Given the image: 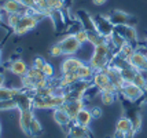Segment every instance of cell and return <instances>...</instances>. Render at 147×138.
Masks as SVG:
<instances>
[{
    "label": "cell",
    "mask_w": 147,
    "mask_h": 138,
    "mask_svg": "<svg viewBox=\"0 0 147 138\" xmlns=\"http://www.w3.org/2000/svg\"><path fill=\"white\" fill-rule=\"evenodd\" d=\"M91 111V115H92V119H100L103 115V111L100 106H92L90 109Z\"/></svg>",
    "instance_id": "cell-37"
},
{
    "label": "cell",
    "mask_w": 147,
    "mask_h": 138,
    "mask_svg": "<svg viewBox=\"0 0 147 138\" xmlns=\"http://www.w3.org/2000/svg\"><path fill=\"white\" fill-rule=\"evenodd\" d=\"M0 58H1V48H0Z\"/></svg>",
    "instance_id": "cell-45"
},
{
    "label": "cell",
    "mask_w": 147,
    "mask_h": 138,
    "mask_svg": "<svg viewBox=\"0 0 147 138\" xmlns=\"http://www.w3.org/2000/svg\"><path fill=\"white\" fill-rule=\"evenodd\" d=\"M113 138H125V134H122V133H120V131H117V130H115Z\"/></svg>",
    "instance_id": "cell-40"
},
{
    "label": "cell",
    "mask_w": 147,
    "mask_h": 138,
    "mask_svg": "<svg viewBox=\"0 0 147 138\" xmlns=\"http://www.w3.org/2000/svg\"><path fill=\"white\" fill-rule=\"evenodd\" d=\"M63 111L70 116V119L74 122L76 116L78 115V112L84 108V99H73V101H66L63 104Z\"/></svg>",
    "instance_id": "cell-16"
},
{
    "label": "cell",
    "mask_w": 147,
    "mask_h": 138,
    "mask_svg": "<svg viewBox=\"0 0 147 138\" xmlns=\"http://www.w3.org/2000/svg\"><path fill=\"white\" fill-rule=\"evenodd\" d=\"M129 64L134 66L135 69L140 71V72H147V54L140 51V50H135L132 57L128 59Z\"/></svg>",
    "instance_id": "cell-14"
},
{
    "label": "cell",
    "mask_w": 147,
    "mask_h": 138,
    "mask_svg": "<svg viewBox=\"0 0 147 138\" xmlns=\"http://www.w3.org/2000/svg\"><path fill=\"white\" fill-rule=\"evenodd\" d=\"M19 1H21L25 7H28L29 10H34V11H36V8H34V6H36L34 0H19Z\"/></svg>",
    "instance_id": "cell-38"
},
{
    "label": "cell",
    "mask_w": 147,
    "mask_h": 138,
    "mask_svg": "<svg viewBox=\"0 0 147 138\" xmlns=\"http://www.w3.org/2000/svg\"><path fill=\"white\" fill-rule=\"evenodd\" d=\"M105 71H106L107 76H109L110 83L114 86L115 88H117V91H118V90L121 88V86L125 83V82H124V79H122V76H121L120 69H117L115 66H113L111 64H109V65L105 68Z\"/></svg>",
    "instance_id": "cell-15"
},
{
    "label": "cell",
    "mask_w": 147,
    "mask_h": 138,
    "mask_svg": "<svg viewBox=\"0 0 147 138\" xmlns=\"http://www.w3.org/2000/svg\"><path fill=\"white\" fill-rule=\"evenodd\" d=\"M44 64H45V59L43 58V57H40V55H36L34 57V59H33V65L32 66H34L36 69H43V66H44Z\"/></svg>",
    "instance_id": "cell-35"
},
{
    "label": "cell",
    "mask_w": 147,
    "mask_h": 138,
    "mask_svg": "<svg viewBox=\"0 0 147 138\" xmlns=\"http://www.w3.org/2000/svg\"><path fill=\"white\" fill-rule=\"evenodd\" d=\"M92 84L95 86L99 91H109V92H118L117 88L110 83V79L107 76L106 71H95L94 76H92Z\"/></svg>",
    "instance_id": "cell-5"
},
{
    "label": "cell",
    "mask_w": 147,
    "mask_h": 138,
    "mask_svg": "<svg viewBox=\"0 0 147 138\" xmlns=\"http://www.w3.org/2000/svg\"><path fill=\"white\" fill-rule=\"evenodd\" d=\"M135 50H136V48H135V47L132 46L131 43H125V44H124V46L121 47V50H120L118 53L121 54V55L124 57V58L129 59L131 57H132V54L135 53Z\"/></svg>",
    "instance_id": "cell-28"
},
{
    "label": "cell",
    "mask_w": 147,
    "mask_h": 138,
    "mask_svg": "<svg viewBox=\"0 0 147 138\" xmlns=\"http://www.w3.org/2000/svg\"><path fill=\"white\" fill-rule=\"evenodd\" d=\"M66 138H90L88 127L78 126L73 122L70 124V127L67 128V137Z\"/></svg>",
    "instance_id": "cell-21"
},
{
    "label": "cell",
    "mask_w": 147,
    "mask_h": 138,
    "mask_svg": "<svg viewBox=\"0 0 147 138\" xmlns=\"http://www.w3.org/2000/svg\"><path fill=\"white\" fill-rule=\"evenodd\" d=\"M41 72L44 73V76H45V77H47L48 80L52 79V77H54V75H55L54 66H52L50 62H47V61H45V64H44V66H43V69H41Z\"/></svg>",
    "instance_id": "cell-30"
},
{
    "label": "cell",
    "mask_w": 147,
    "mask_h": 138,
    "mask_svg": "<svg viewBox=\"0 0 147 138\" xmlns=\"http://www.w3.org/2000/svg\"><path fill=\"white\" fill-rule=\"evenodd\" d=\"M21 17H22L21 14H7V25H8V28L14 29L18 25Z\"/></svg>",
    "instance_id": "cell-29"
},
{
    "label": "cell",
    "mask_w": 147,
    "mask_h": 138,
    "mask_svg": "<svg viewBox=\"0 0 147 138\" xmlns=\"http://www.w3.org/2000/svg\"><path fill=\"white\" fill-rule=\"evenodd\" d=\"M45 17L44 14L41 13H36V14H25V15H22L21 17V20H19L18 25L13 29V32L17 35V36H22V35H25L28 33L29 31H32L33 28H36L40 20Z\"/></svg>",
    "instance_id": "cell-3"
},
{
    "label": "cell",
    "mask_w": 147,
    "mask_h": 138,
    "mask_svg": "<svg viewBox=\"0 0 147 138\" xmlns=\"http://www.w3.org/2000/svg\"><path fill=\"white\" fill-rule=\"evenodd\" d=\"M122 105H124V116L131 120L132 128L138 133L142 127V115H140V105L139 102H131L128 99L122 98Z\"/></svg>",
    "instance_id": "cell-4"
},
{
    "label": "cell",
    "mask_w": 147,
    "mask_h": 138,
    "mask_svg": "<svg viewBox=\"0 0 147 138\" xmlns=\"http://www.w3.org/2000/svg\"><path fill=\"white\" fill-rule=\"evenodd\" d=\"M7 66H8V69H10L14 75H17L19 77H24L26 73H28V69H29V66L25 64V61L21 58L11 59V61L7 64Z\"/></svg>",
    "instance_id": "cell-18"
},
{
    "label": "cell",
    "mask_w": 147,
    "mask_h": 138,
    "mask_svg": "<svg viewBox=\"0 0 147 138\" xmlns=\"http://www.w3.org/2000/svg\"><path fill=\"white\" fill-rule=\"evenodd\" d=\"M117 94H118V92H109V91L100 92V99H102L103 105H111L115 99H117Z\"/></svg>",
    "instance_id": "cell-26"
},
{
    "label": "cell",
    "mask_w": 147,
    "mask_h": 138,
    "mask_svg": "<svg viewBox=\"0 0 147 138\" xmlns=\"http://www.w3.org/2000/svg\"><path fill=\"white\" fill-rule=\"evenodd\" d=\"M143 97H142L140 99H139V101H138V102H139V105H144V104H146L147 102V83H146V86H144V87H143Z\"/></svg>",
    "instance_id": "cell-39"
},
{
    "label": "cell",
    "mask_w": 147,
    "mask_h": 138,
    "mask_svg": "<svg viewBox=\"0 0 147 138\" xmlns=\"http://www.w3.org/2000/svg\"><path fill=\"white\" fill-rule=\"evenodd\" d=\"M3 24V10H1V6H0V25Z\"/></svg>",
    "instance_id": "cell-43"
},
{
    "label": "cell",
    "mask_w": 147,
    "mask_h": 138,
    "mask_svg": "<svg viewBox=\"0 0 147 138\" xmlns=\"http://www.w3.org/2000/svg\"><path fill=\"white\" fill-rule=\"evenodd\" d=\"M113 55V50L110 48L109 43H102L94 47L92 57L90 58V65L94 71H103L110 64V57Z\"/></svg>",
    "instance_id": "cell-1"
},
{
    "label": "cell",
    "mask_w": 147,
    "mask_h": 138,
    "mask_svg": "<svg viewBox=\"0 0 147 138\" xmlns=\"http://www.w3.org/2000/svg\"><path fill=\"white\" fill-rule=\"evenodd\" d=\"M76 17L78 22L81 24V28L87 33H94V32H98L95 28V22H94V17L88 14V11L85 10H77L76 13Z\"/></svg>",
    "instance_id": "cell-12"
},
{
    "label": "cell",
    "mask_w": 147,
    "mask_h": 138,
    "mask_svg": "<svg viewBox=\"0 0 147 138\" xmlns=\"http://www.w3.org/2000/svg\"><path fill=\"white\" fill-rule=\"evenodd\" d=\"M50 54H51L52 57H61V55H63L62 48H61V46H59V43H55V44L50 48Z\"/></svg>",
    "instance_id": "cell-36"
},
{
    "label": "cell",
    "mask_w": 147,
    "mask_h": 138,
    "mask_svg": "<svg viewBox=\"0 0 147 138\" xmlns=\"http://www.w3.org/2000/svg\"><path fill=\"white\" fill-rule=\"evenodd\" d=\"M4 82H6L4 75H3V73H0V87H3V86H4Z\"/></svg>",
    "instance_id": "cell-42"
},
{
    "label": "cell",
    "mask_w": 147,
    "mask_h": 138,
    "mask_svg": "<svg viewBox=\"0 0 147 138\" xmlns=\"http://www.w3.org/2000/svg\"><path fill=\"white\" fill-rule=\"evenodd\" d=\"M52 118L55 120V123L59 124L62 128H65V130H67V128L70 127V124L73 123V120H71L70 116L63 111V108H57V109H54Z\"/></svg>",
    "instance_id": "cell-19"
},
{
    "label": "cell",
    "mask_w": 147,
    "mask_h": 138,
    "mask_svg": "<svg viewBox=\"0 0 147 138\" xmlns=\"http://www.w3.org/2000/svg\"><path fill=\"white\" fill-rule=\"evenodd\" d=\"M0 135H1V122H0Z\"/></svg>",
    "instance_id": "cell-44"
},
{
    "label": "cell",
    "mask_w": 147,
    "mask_h": 138,
    "mask_svg": "<svg viewBox=\"0 0 147 138\" xmlns=\"http://www.w3.org/2000/svg\"><path fill=\"white\" fill-rule=\"evenodd\" d=\"M58 43H59V46L62 48L63 55H66V57L74 55V54L80 50V47H81V44H80V43L77 41V39L74 37V35H67V36H65L62 40H59Z\"/></svg>",
    "instance_id": "cell-10"
},
{
    "label": "cell",
    "mask_w": 147,
    "mask_h": 138,
    "mask_svg": "<svg viewBox=\"0 0 147 138\" xmlns=\"http://www.w3.org/2000/svg\"><path fill=\"white\" fill-rule=\"evenodd\" d=\"M74 37H76L77 41H78L81 46H83L84 43H87V41H88V35H87V32L84 31L83 28H81L80 31H77V32L74 33Z\"/></svg>",
    "instance_id": "cell-32"
},
{
    "label": "cell",
    "mask_w": 147,
    "mask_h": 138,
    "mask_svg": "<svg viewBox=\"0 0 147 138\" xmlns=\"http://www.w3.org/2000/svg\"><path fill=\"white\" fill-rule=\"evenodd\" d=\"M33 97V109H57V108H62L63 104L66 102L63 92H55L48 97H40V95H34Z\"/></svg>",
    "instance_id": "cell-2"
},
{
    "label": "cell",
    "mask_w": 147,
    "mask_h": 138,
    "mask_svg": "<svg viewBox=\"0 0 147 138\" xmlns=\"http://www.w3.org/2000/svg\"><path fill=\"white\" fill-rule=\"evenodd\" d=\"M92 3L95 4V6H102L106 3V0H92Z\"/></svg>",
    "instance_id": "cell-41"
},
{
    "label": "cell",
    "mask_w": 147,
    "mask_h": 138,
    "mask_svg": "<svg viewBox=\"0 0 147 138\" xmlns=\"http://www.w3.org/2000/svg\"><path fill=\"white\" fill-rule=\"evenodd\" d=\"M14 108H17L14 99H8V101H1L0 102V111H10V109H14Z\"/></svg>",
    "instance_id": "cell-34"
},
{
    "label": "cell",
    "mask_w": 147,
    "mask_h": 138,
    "mask_svg": "<svg viewBox=\"0 0 147 138\" xmlns=\"http://www.w3.org/2000/svg\"><path fill=\"white\" fill-rule=\"evenodd\" d=\"M143 88L139 86L134 84V83H124L121 88L118 90V94L121 95L124 99H128L131 102H138L139 99L143 97Z\"/></svg>",
    "instance_id": "cell-6"
},
{
    "label": "cell",
    "mask_w": 147,
    "mask_h": 138,
    "mask_svg": "<svg viewBox=\"0 0 147 138\" xmlns=\"http://www.w3.org/2000/svg\"><path fill=\"white\" fill-rule=\"evenodd\" d=\"M47 6L50 10H62L65 6V0H47Z\"/></svg>",
    "instance_id": "cell-31"
},
{
    "label": "cell",
    "mask_w": 147,
    "mask_h": 138,
    "mask_svg": "<svg viewBox=\"0 0 147 138\" xmlns=\"http://www.w3.org/2000/svg\"><path fill=\"white\" fill-rule=\"evenodd\" d=\"M19 90H21V88H10V87H6V86L0 87V102H1V101L13 99Z\"/></svg>",
    "instance_id": "cell-25"
},
{
    "label": "cell",
    "mask_w": 147,
    "mask_h": 138,
    "mask_svg": "<svg viewBox=\"0 0 147 138\" xmlns=\"http://www.w3.org/2000/svg\"><path fill=\"white\" fill-rule=\"evenodd\" d=\"M83 61L81 59L76 58L74 55L71 57H66L61 65V73L62 75H66V73H76L81 66H83Z\"/></svg>",
    "instance_id": "cell-13"
},
{
    "label": "cell",
    "mask_w": 147,
    "mask_h": 138,
    "mask_svg": "<svg viewBox=\"0 0 147 138\" xmlns=\"http://www.w3.org/2000/svg\"><path fill=\"white\" fill-rule=\"evenodd\" d=\"M14 101H15V105H17V109L19 112L22 111H29V109H33V97L30 91H26L24 88H21L15 97H14Z\"/></svg>",
    "instance_id": "cell-9"
},
{
    "label": "cell",
    "mask_w": 147,
    "mask_h": 138,
    "mask_svg": "<svg viewBox=\"0 0 147 138\" xmlns=\"http://www.w3.org/2000/svg\"><path fill=\"white\" fill-rule=\"evenodd\" d=\"M134 84H136V86H139V87H144L146 86V83H147V79L144 77V75H143V72H139L136 73V76H135V79H134V82H132Z\"/></svg>",
    "instance_id": "cell-33"
},
{
    "label": "cell",
    "mask_w": 147,
    "mask_h": 138,
    "mask_svg": "<svg viewBox=\"0 0 147 138\" xmlns=\"http://www.w3.org/2000/svg\"><path fill=\"white\" fill-rule=\"evenodd\" d=\"M120 72H121V76L122 79H124V82L125 83H132L135 79V76H136V73L139 72L138 69H135L134 66L129 64V61L125 64V65L122 66V68H120Z\"/></svg>",
    "instance_id": "cell-22"
},
{
    "label": "cell",
    "mask_w": 147,
    "mask_h": 138,
    "mask_svg": "<svg viewBox=\"0 0 147 138\" xmlns=\"http://www.w3.org/2000/svg\"><path fill=\"white\" fill-rule=\"evenodd\" d=\"M33 119H34L33 109L19 112V126H21V130L25 133L26 135H30V124H32Z\"/></svg>",
    "instance_id": "cell-20"
},
{
    "label": "cell",
    "mask_w": 147,
    "mask_h": 138,
    "mask_svg": "<svg viewBox=\"0 0 147 138\" xmlns=\"http://www.w3.org/2000/svg\"><path fill=\"white\" fill-rule=\"evenodd\" d=\"M107 18L110 20V22L113 25H136L138 22V18L131 15V14L125 13V11H121V10H113L111 13L107 15Z\"/></svg>",
    "instance_id": "cell-7"
},
{
    "label": "cell",
    "mask_w": 147,
    "mask_h": 138,
    "mask_svg": "<svg viewBox=\"0 0 147 138\" xmlns=\"http://www.w3.org/2000/svg\"><path fill=\"white\" fill-rule=\"evenodd\" d=\"M76 73L80 80H91L92 76H94V73H95V71L91 68L90 64H88V65H87V64H83V66H81Z\"/></svg>",
    "instance_id": "cell-24"
},
{
    "label": "cell",
    "mask_w": 147,
    "mask_h": 138,
    "mask_svg": "<svg viewBox=\"0 0 147 138\" xmlns=\"http://www.w3.org/2000/svg\"><path fill=\"white\" fill-rule=\"evenodd\" d=\"M91 122H92V115H91V111L87 108H83L74 119V123L78 126H83V127H88Z\"/></svg>",
    "instance_id": "cell-23"
},
{
    "label": "cell",
    "mask_w": 147,
    "mask_h": 138,
    "mask_svg": "<svg viewBox=\"0 0 147 138\" xmlns=\"http://www.w3.org/2000/svg\"><path fill=\"white\" fill-rule=\"evenodd\" d=\"M146 54H147V51H146Z\"/></svg>",
    "instance_id": "cell-46"
},
{
    "label": "cell",
    "mask_w": 147,
    "mask_h": 138,
    "mask_svg": "<svg viewBox=\"0 0 147 138\" xmlns=\"http://www.w3.org/2000/svg\"><path fill=\"white\" fill-rule=\"evenodd\" d=\"M41 134H43V126L40 124V122L34 118L32 120V124H30V137H38Z\"/></svg>",
    "instance_id": "cell-27"
},
{
    "label": "cell",
    "mask_w": 147,
    "mask_h": 138,
    "mask_svg": "<svg viewBox=\"0 0 147 138\" xmlns=\"http://www.w3.org/2000/svg\"><path fill=\"white\" fill-rule=\"evenodd\" d=\"M115 130L122 133V134H125V138H134V135L136 134V131L132 128L131 120H129L127 116H122V118H120L117 120V123H115Z\"/></svg>",
    "instance_id": "cell-17"
},
{
    "label": "cell",
    "mask_w": 147,
    "mask_h": 138,
    "mask_svg": "<svg viewBox=\"0 0 147 138\" xmlns=\"http://www.w3.org/2000/svg\"><path fill=\"white\" fill-rule=\"evenodd\" d=\"M94 22H95L96 31H98V33L100 36L106 37V39H109L110 36H113L114 25L110 22V20L107 17H105V15H95L94 17Z\"/></svg>",
    "instance_id": "cell-8"
},
{
    "label": "cell",
    "mask_w": 147,
    "mask_h": 138,
    "mask_svg": "<svg viewBox=\"0 0 147 138\" xmlns=\"http://www.w3.org/2000/svg\"><path fill=\"white\" fill-rule=\"evenodd\" d=\"M114 33L118 35V36H121L127 43H131V44H134L135 41L138 40L136 28L132 27V25H115Z\"/></svg>",
    "instance_id": "cell-11"
}]
</instances>
